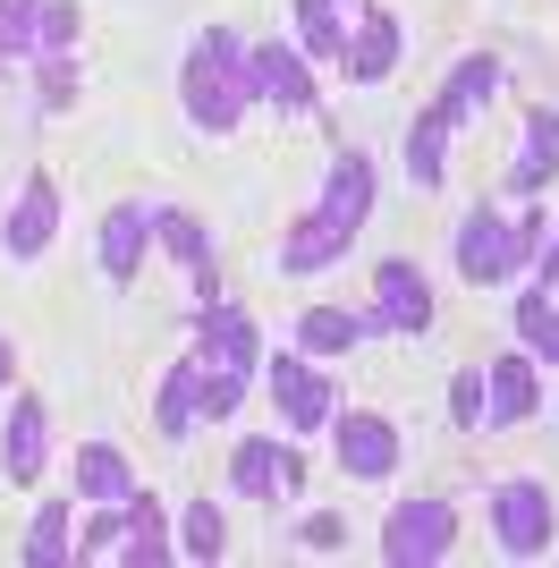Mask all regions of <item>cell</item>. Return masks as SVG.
Listing matches in <instances>:
<instances>
[{
    "label": "cell",
    "instance_id": "1",
    "mask_svg": "<svg viewBox=\"0 0 559 568\" xmlns=\"http://www.w3.org/2000/svg\"><path fill=\"white\" fill-rule=\"evenodd\" d=\"M365 213H373V162L365 153H339L323 204L280 237V272H331V263H348V237L365 230Z\"/></svg>",
    "mask_w": 559,
    "mask_h": 568
},
{
    "label": "cell",
    "instance_id": "2",
    "mask_svg": "<svg viewBox=\"0 0 559 568\" xmlns=\"http://www.w3.org/2000/svg\"><path fill=\"white\" fill-rule=\"evenodd\" d=\"M246 102H255V60H246V43H237L230 26L195 34V51H186V119H195L204 136H221V128L246 119Z\"/></svg>",
    "mask_w": 559,
    "mask_h": 568
},
{
    "label": "cell",
    "instance_id": "3",
    "mask_svg": "<svg viewBox=\"0 0 559 568\" xmlns=\"http://www.w3.org/2000/svg\"><path fill=\"white\" fill-rule=\"evenodd\" d=\"M542 255V213H517V221H491V213H475L458 230V272L475 288L484 281H509L517 263H535Z\"/></svg>",
    "mask_w": 559,
    "mask_h": 568
},
{
    "label": "cell",
    "instance_id": "4",
    "mask_svg": "<svg viewBox=\"0 0 559 568\" xmlns=\"http://www.w3.org/2000/svg\"><path fill=\"white\" fill-rule=\"evenodd\" d=\"M491 535H500L509 560L551 551V493H542V484H500V493H491Z\"/></svg>",
    "mask_w": 559,
    "mask_h": 568
},
{
    "label": "cell",
    "instance_id": "5",
    "mask_svg": "<svg viewBox=\"0 0 559 568\" xmlns=\"http://www.w3.org/2000/svg\"><path fill=\"white\" fill-rule=\"evenodd\" d=\"M449 526H458V509H449V500H398L382 551H390L398 568H433V560L449 551Z\"/></svg>",
    "mask_w": 559,
    "mask_h": 568
},
{
    "label": "cell",
    "instance_id": "6",
    "mask_svg": "<svg viewBox=\"0 0 559 568\" xmlns=\"http://www.w3.org/2000/svg\"><path fill=\"white\" fill-rule=\"evenodd\" d=\"M373 314H382V332H424L433 323V288L416 281V263H373Z\"/></svg>",
    "mask_w": 559,
    "mask_h": 568
},
{
    "label": "cell",
    "instance_id": "7",
    "mask_svg": "<svg viewBox=\"0 0 559 568\" xmlns=\"http://www.w3.org/2000/svg\"><path fill=\"white\" fill-rule=\"evenodd\" d=\"M331 442H339V467L365 475V484H382L398 467V433L382 416H331Z\"/></svg>",
    "mask_w": 559,
    "mask_h": 568
},
{
    "label": "cell",
    "instance_id": "8",
    "mask_svg": "<svg viewBox=\"0 0 559 568\" xmlns=\"http://www.w3.org/2000/svg\"><path fill=\"white\" fill-rule=\"evenodd\" d=\"M51 230H60V187L34 170V179L18 187V204H9V230H0V237H9V255H43Z\"/></svg>",
    "mask_w": 559,
    "mask_h": 568
},
{
    "label": "cell",
    "instance_id": "9",
    "mask_svg": "<svg viewBox=\"0 0 559 568\" xmlns=\"http://www.w3.org/2000/svg\"><path fill=\"white\" fill-rule=\"evenodd\" d=\"M246 60H255V94L263 102H280V111H314V69H305V51L263 43V51H246Z\"/></svg>",
    "mask_w": 559,
    "mask_h": 568
},
{
    "label": "cell",
    "instance_id": "10",
    "mask_svg": "<svg viewBox=\"0 0 559 568\" xmlns=\"http://www.w3.org/2000/svg\"><path fill=\"white\" fill-rule=\"evenodd\" d=\"M43 399H9V433H0V467H9V484H34L43 475Z\"/></svg>",
    "mask_w": 559,
    "mask_h": 568
},
{
    "label": "cell",
    "instance_id": "11",
    "mask_svg": "<svg viewBox=\"0 0 559 568\" xmlns=\"http://www.w3.org/2000/svg\"><path fill=\"white\" fill-rule=\"evenodd\" d=\"M272 399L288 407V425H297V433L331 425V382H323V374H305L297 356H272Z\"/></svg>",
    "mask_w": 559,
    "mask_h": 568
},
{
    "label": "cell",
    "instance_id": "12",
    "mask_svg": "<svg viewBox=\"0 0 559 568\" xmlns=\"http://www.w3.org/2000/svg\"><path fill=\"white\" fill-rule=\"evenodd\" d=\"M153 237L179 255V272L195 281V297H212V237H204V221H195V213H170V204H153Z\"/></svg>",
    "mask_w": 559,
    "mask_h": 568
},
{
    "label": "cell",
    "instance_id": "13",
    "mask_svg": "<svg viewBox=\"0 0 559 568\" xmlns=\"http://www.w3.org/2000/svg\"><path fill=\"white\" fill-rule=\"evenodd\" d=\"M144 237H153V204H119L102 221V272L111 281H136L144 272Z\"/></svg>",
    "mask_w": 559,
    "mask_h": 568
},
{
    "label": "cell",
    "instance_id": "14",
    "mask_svg": "<svg viewBox=\"0 0 559 568\" xmlns=\"http://www.w3.org/2000/svg\"><path fill=\"white\" fill-rule=\"evenodd\" d=\"M204 365H221V374H246V365H255V323H246L237 306L204 314Z\"/></svg>",
    "mask_w": 559,
    "mask_h": 568
},
{
    "label": "cell",
    "instance_id": "15",
    "mask_svg": "<svg viewBox=\"0 0 559 568\" xmlns=\"http://www.w3.org/2000/svg\"><path fill=\"white\" fill-rule=\"evenodd\" d=\"M237 493H255V500L297 493V450H280V442H246V450H237Z\"/></svg>",
    "mask_w": 559,
    "mask_h": 568
},
{
    "label": "cell",
    "instance_id": "16",
    "mask_svg": "<svg viewBox=\"0 0 559 568\" xmlns=\"http://www.w3.org/2000/svg\"><path fill=\"white\" fill-rule=\"evenodd\" d=\"M449 128H458L449 102H433V111L407 128V179H416V187H441V144H449Z\"/></svg>",
    "mask_w": 559,
    "mask_h": 568
},
{
    "label": "cell",
    "instance_id": "17",
    "mask_svg": "<svg viewBox=\"0 0 559 568\" xmlns=\"http://www.w3.org/2000/svg\"><path fill=\"white\" fill-rule=\"evenodd\" d=\"M119 560H128V568H162V560H170V535H162L153 493H128V535H119Z\"/></svg>",
    "mask_w": 559,
    "mask_h": 568
},
{
    "label": "cell",
    "instance_id": "18",
    "mask_svg": "<svg viewBox=\"0 0 559 568\" xmlns=\"http://www.w3.org/2000/svg\"><path fill=\"white\" fill-rule=\"evenodd\" d=\"M348 69L365 77V85H382V77L398 69V18H390V9H365V26H356V51H348Z\"/></svg>",
    "mask_w": 559,
    "mask_h": 568
},
{
    "label": "cell",
    "instance_id": "19",
    "mask_svg": "<svg viewBox=\"0 0 559 568\" xmlns=\"http://www.w3.org/2000/svg\"><path fill=\"white\" fill-rule=\"evenodd\" d=\"M551 170H559V111H535V119H526V153H517L509 187H517V195H535Z\"/></svg>",
    "mask_w": 559,
    "mask_h": 568
},
{
    "label": "cell",
    "instance_id": "20",
    "mask_svg": "<svg viewBox=\"0 0 559 568\" xmlns=\"http://www.w3.org/2000/svg\"><path fill=\"white\" fill-rule=\"evenodd\" d=\"M365 332H382V314H339V306H314V314L297 323V339H305L314 356H339V348H356Z\"/></svg>",
    "mask_w": 559,
    "mask_h": 568
},
{
    "label": "cell",
    "instance_id": "21",
    "mask_svg": "<svg viewBox=\"0 0 559 568\" xmlns=\"http://www.w3.org/2000/svg\"><path fill=\"white\" fill-rule=\"evenodd\" d=\"M526 416H535V365L500 356L491 365V425H526Z\"/></svg>",
    "mask_w": 559,
    "mask_h": 568
},
{
    "label": "cell",
    "instance_id": "22",
    "mask_svg": "<svg viewBox=\"0 0 559 568\" xmlns=\"http://www.w3.org/2000/svg\"><path fill=\"white\" fill-rule=\"evenodd\" d=\"M77 484H85L93 500H128L136 493V475H128V458H119L111 442H85V450H77Z\"/></svg>",
    "mask_w": 559,
    "mask_h": 568
},
{
    "label": "cell",
    "instance_id": "23",
    "mask_svg": "<svg viewBox=\"0 0 559 568\" xmlns=\"http://www.w3.org/2000/svg\"><path fill=\"white\" fill-rule=\"evenodd\" d=\"M195 382H204V356H195V365H170L162 399H153V416H162L170 442H179V433H195Z\"/></svg>",
    "mask_w": 559,
    "mask_h": 568
},
{
    "label": "cell",
    "instance_id": "24",
    "mask_svg": "<svg viewBox=\"0 0 559 568\" xmlns=\"http://www.w3.org/2000/svg\"><path fill=\"white\" fill-rule=\"evenodd\" d=\"M297 34H305V60H339V51H348L339 0H297Z\"/></svg>",
    "mask_w": 559,
    "mask_h": 568
},
{
    "label": "cell",
    "instance_id": "25",
    "mask_svg": "<svg viewBox=\"0 0 559 568\" xmlns=\"http://www.w3.org/2000/svg\"><path fill=\"white\" fill-rule=\"evenodd\" d=\"M517 332H526V356H551V365H559V306L542 297V288L517 297Z\"/></svg>",
    "mask_w": 559,
    "mask_h": 568
},
{
    "label": "cell",
    "instance_id": "26",
    "mask_svg": "<svg viewBox=\"0 0 559 568\" xmlns=\"http://www.w3.org/2000/svg\"><path fill=\"white\" fill-rule=\"evenodd\" d=\"M491 94H500V60H466V69L449 77V94H441V102H449V111L466 119L475 102H491Z\"/></svg>",
    "mask_w": 559,
    "mask_h": 568
},
{
    "label": "cell",
    "instance_id": "27",
    "mask_svg": "<svg viewBox=\"0 0 559 568\" xmlns=\"http://www.w3.org/2000/svg\"><path fill=\"white\" fill-rule=\"evenodd\" d=\"M26 560H34V568H60V560H69V509H43V518H34Z\"/></svg>",
    "mask_w": 559,
    "mask_h": 568
},
{
    "label": "cell",
    "instance_id": "28",
    "mask_svg": "<svg viewBox=\"0 0 559 568\" xmlns=\"http://www.w3.org/2000/svg\"><path fill=\"white\" fill-rule=\"evenodd\" d=\"M34 34H43V0H0V43L18 51H34Z\"/></svg>",
    "mask_w": 559,
    "mask_h": 568
},
{
    "label": "cell",
    "instance_id": "29",
    "mask_svg": "<svg viewBox=\"0 0 559 568\" xmlns=\"http://www.w3.org/2000/svg\"><path fill=\"white\" fill-rule=\"evenodd\" d=\"M237 399H246V374H221V365H204V382H195V416H230Z\"/></svg>",
    "mask_w": 559,
    "mask_h": 568
},
{
    "label": "cell",
    "instance_id": "30",
    "mask_svg": "<svg viewBox=\"0 0 559 568\" xmlns=\"http://www.w3.org/2000/svg\"><path fill=\"white\" fill-rule=\"evenodd\" d=\"M221 544H230V535H221V509L195 500V509H186V551H195V560H221Z\"/></svg>",
    "mask_w": 559,
    "mask_h": 568
},
{
    "label": "cell",
    "instance_id": "31",
    "mask_svg": "<svg viewBox=\"0 0 559 568\" xmlns=\"http://www.w3.org/2000/svg\"><path fill=\"white\" fill-rule=\"evenodd\" d=\"M34 51H77V9H69V0H51V9H43V34H34Z\"/></svg>",
    "mask_w": 559,
    "mask_h": 568
},
{
    "label": "cell",
    "instance_id": "32",
    "mask_svg": "<svg viewBox=\"0 0 559 568\" xmlns=\"http://www.w3.org/2000/svg\"><path fill=\"white\" fill-rule=\"evenodd\" d=\"M77 94V60L69 51H43V102H69Z\"/></svg>",
    "mask_w": 559,
    "mask_h": 568
},
{
    "label": "cell",
    "instance_id": "33",
    "mask_svg": "<svg viewBox=\"0 0 559 568\" xmlns=\"http://www.w3.org/2000/svg\"><path fill=\"white\" fill-rule=\"evenodd\" d=\"M458 425H484V374H458V399H449Z\"/></svg>",
    "mask_w": 559,
    "mask_h": 568
},
{
    "label": "cell",
    "instance_id": "34",
    "mask_svg": "<svg viewBox=\"0 0 559 568\" xmlns=\"http://www.w3.org/2000/svg\"><path fill=\"white\" fill-rule=\"evenodd\" d=\"M339 535H348L339 518H305V544H314V551H339Z\"/></svg>",
    "mask_w": 559,
    "mask_h": 568
},
{
    "label": "cell",
    "instance_id": "35",
    "mask_svg": "<svg viewBox=\"0 0 559 568\" xmlns=\"http://www.w3.org/2000/svg\"><path fill=\"white\" fill-rule=\"evenodd\" d=\"M9 365H18V356H9V339H0V390H9Z\"/></svg>",
    "mask_w": 559,
    "mask_h": 568
},
{
    "label": "cell",
    "instance_id": "36",
    "mask_svg": "<svg viewBox=\"0 0 559 568\" xmlns=\"http://www.w3.org/2000/svg\"><path fill=\"white\" fill-rule=\"evenodd\" d=\"M542 281H559V237H551V263H542Z\"/></svg>",
    "mask_w": 559,
    "mask_h": 568
},
{
    "label": "cell",
    "instance_id": "37",
    "mask_svg": "<svg viewBox=\"0 0 559 568\" xmlns=\"http://www.w3.org/2000/svg\"><path fill=\"white\" fill-rule=\"evenodd\" d=\"M9 60H18V51H9V43H0V77H9Z\"/></svg>",
    "mask_w": 559,
    "mask_h": 568
}]
</instances>
